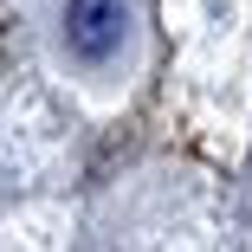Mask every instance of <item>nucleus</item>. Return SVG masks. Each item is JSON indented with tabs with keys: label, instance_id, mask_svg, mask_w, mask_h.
Masks as SVG:
<instances>
[{
	"label": "nucleus",
	"instance_id": "nucleus-1",
	"mask_svg": "<svg viewBox=\"0 0 252 252\" xmlns=\"http://www.w3.org/2000/svg\"><path fill=\"white\" fill-rule=\"evenodd\" d=\"M129 32V0H71L65 7V39L78 59H110Z\"/></svg>",
	"mask_w": 252,
	"mask_h": 252
}]
</instances>
